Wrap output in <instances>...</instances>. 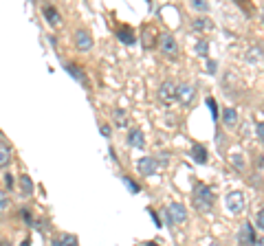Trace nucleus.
<instances>
[{"instance_id":"6","label":"nucleus","mask_w":264,"mask_h":246,"mask_svg":"<svg viewBox=\"0 0 264 246\" xmlns=\"http://www.w3.org/2000/svg\"><path fill=\"white\" fill-rule=\"evenodd\" d=\"M194 97H196V90H194L192 83H180V86H176V99H178L183 105L192 103Z\"/></svg>"},{"instance_id":"33","label":"nucleus","mask_w":264,"mask_h":246,"mask_svg":"<svg viewBox=\"0 0 264 246\" xmlns=\"http://www.w3.org/2000/svg\"><path fill=\"white\" fill-rule=\"evenodd\" d=\"M253 246H264V237H260V240L253 242Z\"/></svg>"},{"instance_id":"21","label":"nucleus","mask_w":264,"mask_h":246,"mask_svg":"<svg viewBox=\"0 0 264 246\" xmlns=\"http://www.w3.org/2000/svg\"><path fill=\"white\" fill-rule=\"evenodd\" d=\"M62 246H77V237L70 235V233H66V235H62Z\"/></svg>"},{"instance_id":"25","label":"nucleus","mask_w":264,"mask_h":246,"mask_svg":"<svg viewBox=\"0 0 264 246\" xmlns=\"http://www.w3.org/2000/svg\"><path fill=\"white\" fill-rule=\"evenodd\" d=\"M114 117H117V121H119V127H126V112H123V110H117Z\"/></svg>"},{"instance_id":"10","label":"nucleus","mask_w":264,"mask_h":246,"mask_svg":"<svg viewBox=\"0 0 264 246\" xmlns=\"http://www.w3.org/2000/svg\"><path fill=\"white\" fill-rule=\"evenodd\" d=\"M128 143L134 145V147H145V136H143V132H141L139 127H132V130L128 132Z\"/></svg>"},{"instance_id":"17","label":"nucleus","mask_w":264,"mask_h":246,"mask_svg":"<svg viewBox=\"0 0 264 246\" xmlns=\"http://www.w3.org/2000/svg\"><path fill=\"white\" fill-rule=\"evenodd\" d=\"M154 42H156V40H154V31L152 29H143V46L145 48H152Z\"/></svg>"},{"instance_id":"23","label":"nucleus","mask_w":264,"mask_h":246,"mask_svg":"<svg viewBox=\"0 0 264 246\" xmlns=\"http://www.w3.org/2000/svg\"><path fill=\"white\" fill-rule=\"evenodd\" d=\"M207 48H209V46H207V40H200V42L196 44V53H198V55H207Z\"/></svg>"},{"instance_id":"24","label":"nucleus","mask_w":264,"mask_h":246,"mask_svg":"<svg viewBox=\"0 0 264 246\" xmlns=\"http://www.w3.org/2000/svg\"><path fill=\"white\" fill-rule=\"evenodd\" d=\"M192 7L198 9V11H207V9H209V4L202 2V0H192Z\"/></svg>"},{"instance_id":"14","label":"nucleus","mask_w":264,"mask_h":246,"mask_svg":"<svg viewBox=\"0 0 264 246\" xmlns=\"http://www.w3.org/2000/svg\"><path fill=\"white\" fill-rule=\"evenodd\" d=\"M222 121H224V125L227 127H233L238 123V114H236V110L233 108H224V112H222Z\"/></svg>"},{"instance_id":"18","label":"nucleus","mask_w":264,"mask_h":246,"mask_svg":"<svg viewBox=\"0 0 264 246\" xmlns=\"http://www.w3.org/2000/svg\"><path fill=\"white\" fill-rule=\"evenodd\" d=\"M44 16L48 18V22H51V24H57V22H60V13H57L55 7H46V9H44Z\"/></svg>"},{"instance_id":"32","label":"nucleus","mask_w":264,"mask_h":246,"mask_svg":"<svg viewBox=\"0 0 264 246\" xmlns=\"http://www.w3.org/2000/svg\"><path fill=\"white\" fill-rule=\"evenodd\" d=\"M22 218H24L26 222H31V213H29V211H22Z\"/></svg>"},{"instance_id":"8","label":"nucleus","mask_w":264,"mask_h":246,"mask_svg":"<svg viewBox=\"0 0 264 246\" xmlns=\"http://www.w3.org/2000/svg\"><path fill=\"white\" fill-rule=\"evenodd\" d=\"M238 240H240V244H244V246H253V242L258 240V237H255V231H253V224L251 222L242 224V231H240V237H238Z\"/></svg>"},{"instance_id":"38","label":"nucleus","mask_w":264,"mask_h":246,"mask_svg":"<svg viewBox=\"0 0 264 246\" xmlns=\"http://www.w3.org/2000/svg\"><path fill=\"white\" fill-rule=\"evenodd\" d=\"M211 246H218V244H211Z\"/></svg>"},{"instance_id":"37","label":"nucleus","mask_w":264,"mask_h":246,"mask_svg":"<svg viewBox=\"0 0 264 246\" xmlns=\"http://www.w3.org/2000/svg\"><path fill=\"white\" fill-rule=\"evenodd\" d=\"M262 22H264V11H262Z\"/></svg>"},{"instance_id":"7","label":"nucleus","mask_w":264,"mask_h":246,"mask_svg":"<svg viewBox=\"0 0 264 246\" xmlns=\"http://www.w3.org/2000/svg\"><path fill=\"white\" fill-rule=\"evenodd\" d=\"M156 167H158V163H156V158H152V156H143L136 161V169L143 176H152L154 171H156Z\"/></svg>"},{"instance_id":"11","label":"nucleus","mask_w":264,"mask_h":246,"mask_svg":"<svg viewBox=\"0 0 264 246\" xmlns=\"http://www.w3.org/2000/svg\"><path fill=\"white\" fill-rule=\"evenodd\" d=\"M117 38L121 40L123 44H134V40H136L134 38V31H132L130 26H121V29L117 31Z\"/></svg>"},{"instance_id":"27","label":"nucleus","mask_w":264,"mask_h":246,"mask_svg":"<svg viewBox=\"0 0 264 246\" xmlns=\"http://www.w3.org/2000/svg\"><path fill=\"white\" fill-rule=\"evenodd\" d=\"M2 180H4V187H7V189H11L13 184H16V180H13V176H11V174H4V176H2Z\"/></svg>"},{"instance_id":"34","label":"nucleus","mask_w":264,"mask_h":246,"mask_svg":"<svg viewBox=\"0 0 264 246\" xmlns=\"http://www.w3.org/2000/svg\"><path fill=\"white\" fill-rule=\"evenodd\" d=\"M53 246H62V242L60 240H53Z\"/></svg>"},{"instance_id":"2","label":"nucleus","mask_w":264,"mask_h":246,"mask_svg":"<svg viewBox=\"0 0 264 246\" xmlns=\"http://www.w3.org/2000/svg\"><path fill=\"white\" fill-rule=\"evenodd\" d=\"M165 213L170 215L172 224H183L185 220H187V209H185V205H180V202H172Z\"/></svg>"},{"instance_id":"9","label":"nucleus","mask_w":264,"mask_h":246,"mask_svg":"<svg viewBox=\"0 0 264 246\" xmlns=\"http://www.w3.org/2000/svg\"><path fill=\"white\" fill-rule=\"evenodd\" d=\"M75 44H77V48L79 51H90V46H92V38H90V33L88 31H77L75 33Z\"/></svg>"},{"instance_id":"31","label":"nucleus","mask_w":264,"mask_h":246,"mask_svg":"<svg viewBox=\"0 0 264 246\" xmlns=\"http://www.w3.org/2000/svg\"><path fill=\"white\" fill-rule=\"evenodd\" d=\"M101 134H104V136H110V127H108V125H101Z\"/></svg>"},{"instance_id":"35","label":"nucleus","mask_w":264,"mask_h":246,"mask_svg":"<svg viewBox=\"0 0 264 246\" xmlns=\"http://www.w3.org/2000/svg\"><path fill=\"white\" fill-rule=\"evenodd\" d=\"M22 246H31V242H29V240H24V242H22Z\"/></svg>"},{"instance_id":"15","label":"nucleus","mask_w":264,"mask_h":246,"mask_svg":"<svg viewBox=\"0 0 264 246\" xmlns=\"http://www.w3.org/2000/svg\"><path fill=\"white\" fill-rule=\"evenodd\" d=\"M20 187H22V191L26 193V196H31V193H33V180L29 178V176H20Z\"/></svg>"},{"instance_id":"29","label":"nucleus","mask_w":264,"mask_h":246,"mask_svg":"<svg viewBox=\"0 0 264 246\" xmlns=\"http://www.w3.org/2000/svg\"><path fill=\"white\" fill-rule=\"evenodd\" d=\"M255 134H258V139L264 143V123H258V125H255Z\"/></svg>"},{"instance_id":"12","label":"nucleus","mask_w":264,"mask_h":246,"mask_svg":"<svg viewBox=\"0 0 264 246\" xmlns=\"http://www.w3.org/2000/svg\"><path fill=\"white\" fill-rule=\"evenodd\" d=\"M192 156L196 163H207V149L202 147L200 143H194L192 145Z\"/></svg>"},{"instance_id":"19","label":"nucleus","mask_w":264,"mask_h":246,"mask_svg":"<svg viewBox=\"0 0 264 246\" xmlns=\"http://www.w3.org/2000/svg\"><path fill=\"white\" fill-rule=\"evenodd\" d=\"M121 180H123V184H126V187H128V191H132V193H139V191H141V187L134 183V180L130 178V176H123Z\"/></svg>"},{"instance_id":"26","label":"nucleus","mask_w":264,"mask_h":246,"mask_svg":"<svg viewBox=\"0 0 264 246\" xmlns=\"http://www.w3.org/2000/svg\"><path fill=\"white\" fill-rule=\"evenodd\" d=\"M9 206V196L4 191H0V211H4Z\"/></svg>"},{"instance_id":"16","label":"nucleus","mask_w":264,"mask_h":246,"mask_svg":"<svg viewBox=\"0 0 264 246\" xmlns=\"http://www.w3.org/2000/svg\"><path fill=\"white\" fill-rule=\"evenodd\" d=\"M192 24H194V29H196V31H209V29H211V22L207 20V18H202V16L196 18Z\"/></svg>"},{"instance_id":"22","label":"nucleus","mask_w":264,"mask_h":246,"mask_svg":"<svg viewBox=\"0 0 264 246\" xmlns=\"http://www.w3.org/2000/svg\"><path fill=\"white\" fill-rule=\"evenodd\" d=\"M231 163H233V167H238V169H244V158H242L240 154H233Z\"/></svg>"},{"instance_id":"3","label":"nucleus","mask_w":264,"mask_h":246,"mask_svg":"<svg viewBox=\"0 0 264 246\" xmlns=\"http://www.w3.org/2000/svg\"><path fill=\"white\" fill-rule=\"evenodd\" d=\"M158 44H161L163 55H170V57L178 55V42H176L174 35H170V33L161 35V38H158Z\"/></svg>"},{"instance_id":"13","label":"nucleus","mask_w":264,"mask_h":246,"mask_svg":"<svg viewBox=\"0 0 264 246\" xmlns=\"http://www.w3.org/2000/svg\"><path fill=\"white\" fill-rule=\"evenodd\" d=\"M11 163V149L4 141H0V167H7Z\"/></svg>"},{"instance_id":"4","label":"nucleus","mask_w":264,"mask_h":246,"mask_svg":"<svg viewBox=\"0 0 264 246\" xmlns=\"http://www.w3.org/2000/svg\"><path fill=\"white\" fill-rule=\"evenodd\" d=\"M224 205L231 213H242L244 211V196L240 191H231L227 198H224Z\"/></svg>"},{"instance_id":"20","label":"nucleus","mask_w":264,"mask_h":246,"mask_svg":"<svg viewBox=\"0 0 264 246\" xmlns=\"http://www.w3.org/2000/svg\"><path fill=\"white\" fill-rule=\"evenodd\" d=\"M66 70H68V73L73 75V79H77V82H84V75H82V70H79L77 66H73V64H66Z\"/></svg>"},{"instance_id":"5","label":"nucleus","mask_w":264,"mask_h":246,"mask_svg":"<svg viewBox=\"0 0 264 246\" xmlns=\"http://www.w3.org/2000/svg\"><path fill=\"white\" fill-rule=\"evenodd\" d=\"M158 99H161L163 103L170 105L172 101L176 99V83L170 82V79H167V82H163L161 86H158Z\"/></svg>"},{"instance_id":"28","label":"nucleus","mask_w":264,"mask_h":246,"mask_svg":"<svg viewBox=\"0 0 264 246\" xmlns=\"http://www.w3.org/2000/svg\"><path fill=\"white\" fill-rule=\"evenodd\" d=\"M255 224H258V228H262V231H264V209L255 215Z\"/></svg>"},{"instance_id":"1","label":"nucleus","mask_w":264,"mask_h":246,"mask_svg":"<svg viewBox=\"0 0 264 246\" xmlns=\"http://www.w3.org/2000/svg\"><path fill=\"white\" fill-rule=\"evenodd\" d=\"M194 206H196L198 211H209L211 206H214V193H211V189L207 187V184L198 183L196 187H194Z\"/></svg>"},{"instance_id":"36","label":"nucleus","mask_w":264,"mask_h":246,"mask_svg":"<svg viewBox=\"0 0 264 246\" xmlns=\"http://www.w3.org/2000/svg\"><path fill=\"white\" fill-rule=\"evenodd\" d=\"M145 246H158V244H154V242H148V244H145Z\"/></svg>"},{"instance_id":"30","label":"nucleus","mask_w":264,"mask_h":246,"mask_svg":"<svg viewBox=\"0 0 264 246\" xmlns=\"http://www.w3.org/2000/svg\"><path fill=\"white\" fill-rule=\"evenodd\" d=\"M207 103H209L211 112H214V117H216V114H218V112H216V101H214V99H207Z\"/></svg>"}]
</instances>
